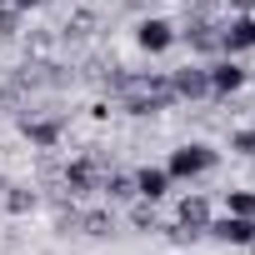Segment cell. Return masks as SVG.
I'll use <instances>...</instances> for the list:
<instances>
[{
  "label": "cell",
  "mask_w": 255,
  "mask_h": 255,
  "mask_svg": "<svg viewBox=\"0 0 255 255\" xmlns=\"http://www.w3.org/2000/svg\"><path fill=\"white\" fill-rule=\"evenodd\" d=\"M165 195H170V170H165V165H140V170H135V200H150V205H155V200H165Z\"/></svg>",
  "instance_id": "7"
},
{
  "label": "cell",
  "mask_w": 255,
  "mask_h": 255,
  "mask_svg": "<svg viewBox=\"0 0 255 255\" xmlns=\"http://www.w3.org/2000/svg\"><path fill=\"white\" fill-rule=\"evenodd\" d=\"M230 150L235 155H255V130H230Z\"/></svg>",
  "instance_id": "16"
},
{
  "label": "cell",
  "mask_w": 255,
  "mask_h": 255,
  "mask_svg": "<svg viewBox=\"0 0 255 255\" xmlns=\"http://www.w3.org/2000/svg\"><path fill=\"white\" fill-rule=\"evenodd\" d=\"M0 205H5L10 215H30L35 210V190L30 185H5V190H0Z\"/></svg>",
  "instance_id": "12"
},
{
  "label": "cell",
  "mask_w": 255,
  "mask_h": 255,
  "mask_svg": "<svg viewBox=\"0 0 255 255\" xmlns=\"http://www.w3.org/2000/svg\"><path fill=\"white\" fill-rule=\"evenodd\" d=\"M255 50V10H235L220 25V55H245Z\"/></svg>",
  "instance_id": "2"
},
{
  "label": "cell",
  "mask_w": 255,
  "mask_h": 255,
  "mask_svg": "<svg viewBox=\"0 0 255 255\" xmlns=\"http://www.w3.org/2000/svg\"><path fill=\"white\" fill-rule=\"evenodd\" d=\"M175 40H180V30H175L170 20H160V15H145V20L135 25V45H140L145 55H165Z\"/></svg>",
  "instance_id": "4"
},
{
  "label": "cell",
  "mask_w": 255,
  "mask_h": 255,
  "mask_svg": "<svg viewBox=\"0 0 255 255\" xmlns=\"http://www.w3.org/2000/svg\"><path fill=\"white\" fill-rule=\"evenodd\" d=\"M170 90H175V100H205V95H210L205 65H180V70H170Z\"/></svg>",
  "instance_id": "6"
},
{
  "label": "cell",
  "mask_w": 255,
  "mask_h": 255,
  "mask_svg": "<svg viewBox=\"0 0 255 255\" xmlns=\"http://www.w3.org/2000/svg\"><path fill=\"white\" fill-rule=\"evenodd\" d=\"M20 130H25V140H30L35 150H55V145H60V135H65V125H60V120H50V115H30Z\"/></svg>",
  "instance_id": "8"
},
{
  "label": "cell",
  "mask_w": 255,
  "mask_h": 255,
  "mask_svg": "<svg viewBox=\"0 0 255 255\" xmlns=\"http://www.w3.org/2000/svg\"><path fill=\"white\" fill-rule=\"evenodd\" d=\"M205 75H210V95H235L250 75H245V65L235 60V55H220V60H210L205 65Z\"/></svg>",
  "instance_id": "5"
},
{
  "label": "cell",
  "mask_w": 255,
  "mask_h": 255,
  "mask_svg": "<svg viewBox=\"0 0 255 255\" xmlns=\"http://www.w3.org/2000/svg\"><path fill=\"white\" fill-rule=\"evenodd\" d=\"M130 220H135L140 230H155V205H150V200H140V205L130 210Z\"/></svg>",
  "instance_id": "18"
},
{
  "label": "cell",
  "mask_w": 255,
  "mask_h": 255,
  "mask_svg": "<svg viewBox=\"0 0 255 255\" xmlns=\"http://www.w3.org/2000/svg\"><path fill=\"white\" fill-rule=\"evenodd\" d=\"M230 10H255V0H225Z\"/></svg>",
  "instance_id": "20"
},
{
  "label": "cell",
  "mask_w": 255,
  "mask_h": 255,
  "mask_svg": "<svg viewBox=\"0 0 255 255\" xmlns=\"http://www.w3.org/2000/svg\"><path fill=\"white\" fill-rule=\"evenodd\" d=\"M65 190H75V195L100 190V180H95V160H90V155H85V160H75V165H65Z\"/></svg>",
  "instance_id": "10"
},
{
  "label": "cell",
  "mask_w": 255,
  "mask_h": 255,
  "mask_svg": "<svg viewBox=\"0 0 255 255\" xmlns=\"http://www.w3.org/2000/svg\"><path fill=\"white\" fill-rule=\"evenodd\" d=\"M205 235H215L220 245H255V215H210Z\"/></svg>",
  "instance_id": "3"
},
{
  "label": "cell",
  "mask_w": 255,
  "mask_h": 255,
  "mask_svg": "<svg viewBox=\"0 0 255 255\" xmlns=\"http://www.w3.org/2000/svg\"><path fill=\"white\" fill-rule=\"evenodd\" d=\"M10 5H15V10L25 15V10H40V5H50V0H10Z\"/></svg>",
  "instance_id": "19"
},
{
  "label": "cell",
  "mask_w": 255,
  "mask_h": 255,
  "mask_svg": "<svg viewBox=\"0 0 255 255\" xmlns=\"http://www.w3.org/2000/svg\"><path fill=\"white\" fill-rule=\"evenodd\" d=\"M175 215H180V225H185V230L205 235V225H210V200H205V195H185Z\"/></svg>",
  "instance_id": "9"
},
{
  "label": "cell",
  "mask_w": 255,
  "mask_h": 255,
  "mask_svg": "<svg viewBox=\"0 0 255 255\" xmlns=\"http://www.w3.org/2000/svg\"><path fill=\"white\" fill-rule=\"evenodd\" d=\"M75 225H85V235H110V215H105V210H90V215H80Z\"/></svg>",
  "instance_id": "15"
},
{
  "label": "cell",
  "mask_w": 255,
  "mask_h": 255,
  "mask_svg": "<svg viewBox=\"0 0 255 255\" xmlns=\"http://www.w3.org/2000/svg\"><path fill=\"white\" fill-rule=\"evenodd\" d=\"M0 5H5V0H0Z\"/></svg>",
  "instance_id": "21"
},
{
  "label": "cell",
  "mask_w": 255,
  "mask_h": 255,
  "mask_svg": "<svg viewBox=\"0 0 255 255\" xmlns=\"http://www.w3.org/2000/svg\"><path fill=\"white\" fill-rule=\"evenodd\" d=\"M100 195H105V200H130V195H135V175H115V170L100 175Z\"/></svg>",
  "instance_id": "13"
},
{
  "label": "cell",
  "mask_w": 255,
  "mask_h": 255,
  "mask_svg": "<svg viewBox=\"0 0 255 255\" xmlns=\"http://www.w3.org/2000/svg\"><path fill=\"white\" fill-rule=\"evenodd\" d=\"M15 20H20V10L5 0V5H0V40H10V35H15Z\"/></svg>",
  "instance_id": "17"
},
{
  "label": "cell",
  "mask_w": 255,
  "mask_h": 255,
  "mask_svg": "<svg viewBox=\"0 0 255 255\" xmlns=\"http://www.w3.org/2000/svg\"><path fill=\"white\" fill-rule=\"evenodd\" d=\"M190 50H200V55H210V50H220V25H205V20H195L185 35H180Z\"/></svg>",
  "instance_id": "11"
},
{
  "label": "cell",
  "mask_w": 255,
  "mask_h": 255,
  "mask_svg": "<svg viewBox=\"0 0 255 255\" xmlns=\"http://www.w3.org/2000/svg\"><path fill=\"white\" fill-rule=\"evenodd\" d=\"M225 210L230 215H255V190H225Z\"/></svg>",
  "instance_id": "14"
},
{
  "label": "cell",
  "mask_w": 255,
  "mask_h": 255,
  "mask_svg": "<svg viewBox=\"0 0 255 255\" xmlns=\"http://www.w3.org/2000/svg\"><path fill=\"white\" fill-rule=\"evenodd\" d=\"M215 165H220V150L205 145V140H185V145H175L170 160H165L170 180H200V175H210Z\"/></svg>",
  "instance_id": "1"
}]
</instances>
